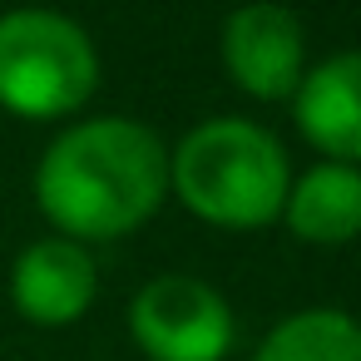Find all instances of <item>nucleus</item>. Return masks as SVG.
Returning <instances> with one entry per match:
<instances>
[{"instance_id": "obj_1", "label": "nucleus", "mask_w": 361, "mask_h": 361, "mask_svg": "<svg viewBox=\"0 0 361 361\" xmlns=\"http://www.w3.org/2000/svg\"><path fill=\"white\" fill-rule=\"evenodd\" d=\"M40 218L70 243H119L169 198V144L129 114L70 119L35 159Z\"/></svg>"}, {"instance_id": "obj_2", "label": "nucleus", "mask_w": 361, "mask_h": 361, "mask_svg": "<svg viewBox=\"0 0 361 361\" xmlns=\"http://www.w3.org/2000/svg\"><path fill=\"white\" fill-rule=\"evenodd\" d=\"M292 188L287 149L257 119L218 114L169 149V193L208 228L257 233L282 218Z\"/></svg>"}, {"instance_id": "obj_3", "label": "nucleus", "mask_w": 361, "mask_h": 361, "mask_svg": "<svg viewBox=\"0 0 361 361\" xmlns=\"http://www.w3.org/2000/svg\"><path fill=\"white\" fill-rule=\"evenodd\" d=\"M94 35L50 6L0 11V109L25 124H70L99 90Z\"/></svg>"}, {"instance_id": "obj_4", "label": "nucleus", "mask_w": 361, "mask_h": 361, "mask_svg": "<svg viewBox=\"0 0 361 361\" xmlns=\"http://www.w3.org/2000/svg\"><path fill=\"white\" fill-rule=\"evenodd\" d=\"M129 336L149 361H228L238 317L198 272H154L129 302Z\"/></svg>"}, {"instance_id": "obj_5", "label": "nucleus", "mask_w": 361, "mask_h": 361, "mask_svg": "<svg viewBox=\"0 0 361 361\" xmlns=\"http://www.w3.org/2000/svg\"><path fill=\"white\" fill-rule=\"evenodd\" d=\"M218 60L238 94L257 104H287L307 75V35L297 11L277 0H247L218 30Z\"/></svg>"}, {"instance_id": "obj_6", "label": "nucleus", "mask_w": 361, "mask_h": 361, "mask_svg": "<svg viewBox=\"0 0 361 361\" xmlns=\"http://www.w3.org/2000/svg\"><path fill=\"white\" fill-rule=\"evenodd\" d=\"M6 292H11V307H16L20 322L45 326V331L75 326V322H85V312L99 297L94 252L85 243L45 233V238H35L16 252Z\"/></svg>"}, {"instance_id": "obj_7", "label": "nucleus", "mask_w": 361, "mask_h": 361, "mask_svg": "<svg viewBox=\"0 0 361 361\" xmlns=\"http://www.w3.org/2000/svg\"><path fill=\"white\" fill-rule=\"evenodd\" d=\"M292 104L297 134L326 159L361 169V50H336L307 65Z\"/></svg>"}, {"instance_id": "obj_8", "label": "nucleus", "mask_w": 361, "mask_h": 361, "mask_svg": "<svg viewBox=\"0 0 361 361\" xmlns=\"http://www.w3.org/2000/svg\"><path fill=\"white\" fill-rule=\"evenodd\" d=\"M297 243L312 247H346L361 238V169L317 159L307 173L292 178L282 218Z\"/></svg>"}, {"instance_id": "obj_9", "label": "nucleus", "mask_w": 361, "mask_h": 361, "mask_svg": "<svg viewBox=\"0 0 361 361\" xmlns=\"http://www.w3.org/2000/svg\"><path fill=\"white\" fill-rule=\"evenodd\" d=\"M252 361H361V322L341 307H302L257 341Z\"/></svg>"}]
</instances>
